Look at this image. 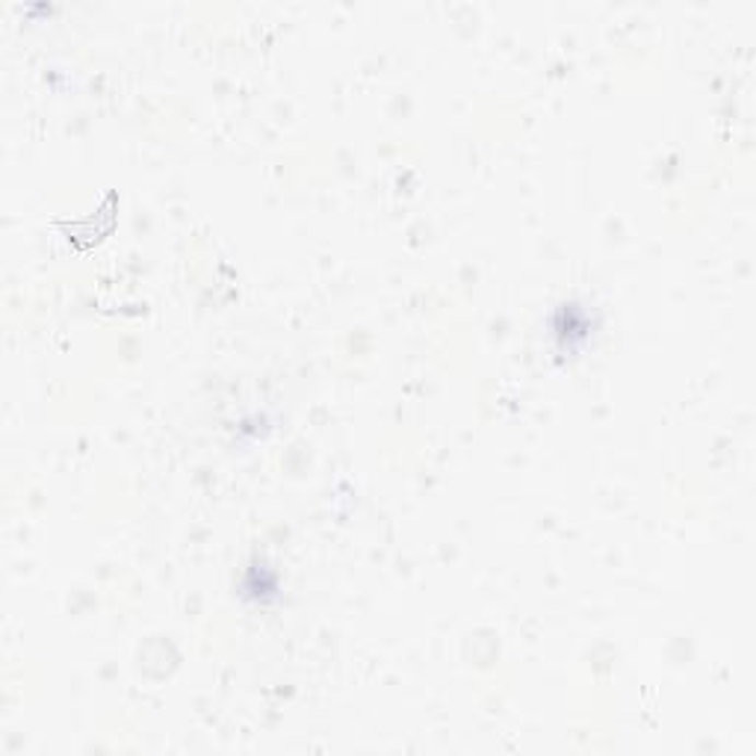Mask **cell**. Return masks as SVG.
Listing matches in <instances>:
<instances>
[{
    "label": "cell",
    "instance_id": "cell-1",
    "mask_svg": "<svg viewBox=\"0 0 756 756\" xmlns=\"http://www.w3.org/2000/svg\"><path fill=\"white\" fill-rule=\"evenodd\" d=\"M591 331H594V322L588 317V310L579 308L577 302L562 305L556 319H553V334H556L562 352H577L582 343H588Z\"/></svg>",
    "mask_w": 756,
    "mask_h": 756
}]
</instances>
